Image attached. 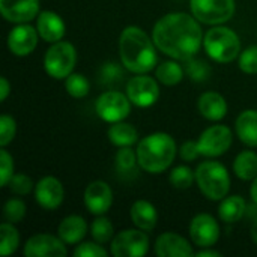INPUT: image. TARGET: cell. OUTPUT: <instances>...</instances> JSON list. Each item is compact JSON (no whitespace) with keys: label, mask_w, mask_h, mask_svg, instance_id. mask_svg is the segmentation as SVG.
<instances>
[{"label":"cell","mask_w":257,"mask_h":257,"mask_svg":"<svg viewBox=\"0 0 257 257\" xmlns=\"http://www.w3.org/2000/svg\"><path fill=\"white\" fill-rule=\"evenodd\" d=\"M232 142H233V134L229 126L212 125L200 134L196 143L202 157L217 158L224 155L230 149Z\"/></svg>","instance_id":"obj_10"},{"label":"cell","mask_w":257,"mask_h":257,"mask_svg":"<svg viewBox=\"0 0 257 257\" xmlns=\"http://www.w3.org/2000/svg\"><path fill=\"white\" fill-rule=\"evenodd\" d=\"M95 111L98 117L107 123L120 122L130 116L131 101L128 95L119 90H105L98 96L95 102Z\"/></svg>","instance_id":"obj_8"},{"label":"cell","mask_w":257,"mask_h":257,"mask_svg":"<svg viewBox=\"0 0 257 257\" xmlns=\"http://www.w3.org/2000/svg\"><path fill=\"white\" fill-rule=\"evenodd\" d=\"M247 212V202L242 196H226L218 206V217L227 224L238 223Z\"/></svg>","instance_id":"obj_25"},{"label":"cell","mask_w":257,"mask_h":257,"mask_svg":"<svg viewBox=\"0 0 257 257\" xmlns=\"http://www.w3.org/2000/svg\"><path fill=\"white\" fill-rule=\"evenodd\" d=\"M20 245V233L14 223L5 221L0 226V254L11 256L17 251Z\"/></svg>","instance_id":"obj_29"},{"label":"cell","mask_w":257,"mask_h":257,"mask_svg":"<svg viewBox=\"0 0 257 257\" xmlns=\"http://www.w3.org/2000/svg\"><path fill=\"white\" fill-rule=\"evenodd\" d=\"M126 95L133 105L140 108L152 107L160 98L158 80L146 74H137L126 83Z\"/></svg>","instance_id":"obj_11"},{"label":"cell","mask_w":257,"mask_h":257,"mask_svg":"<svg viewBox=\"0 0 257 257\" xmlns=\"http://www.w3.org/2000/svg\"><path fill=\"white\" fill-rule=\"evenodd\" d=\"M17 134V122L9 114H2L0 117V146L6 148Z\"/></svg>","instance_id":"obj_37"},{"label":"cell","mask_w":257,"mask_h":257,"mask_svg":"<svg viewBox=\"0 0 257 257\" xmlns=\"http://www.w3.org/2000/svg\"><path fill=\"white\" fill-rule=\"evenodd\" d=\"M123 66V65H122ZM122 66L116 62H107L102 65L101 72H99V78L102 84H114L122 81L125 72L122 69Z\"/></svg>","instance_id":"obj_35"},{"label":"cell","mask_w":257,"mask_h":257,"mask_svg":"<svg viewBox=\"0 0 257 257\" xmlns=\"http://www.w3.org/2000/svg\"><path fill=\"white\" fill-rule=\"evenodd\" d=\"M179 155H181V158H182L184 161H187V163L194 161V160H197V158L202 157L200 152H199L197 143H196V142H191V140L182 143V146H181V149H179Z\"/></svg>","instance_id":"obj_41"},{"label":"cell","mask_w":257,"mask_h":257,"mask_svg":"<svg viewBox=\"0 0 257 257\" xmlns=\"http://www.w3.org/2000/svg\"><path fill=\"white\" fill-rule=\"evenodd\" d=\"M251 239H253V242L257 245V217L254 218L253 224H251Z\"/></svg>","instance_id":"obj_45"},{"label":"cell","mask_w":257,"mask_h":257,"mask_svg":"<svg viewBox=\"0 0 257 257\" xmlns=\"http://www.w3.org/2000/svg\"><path fill=\"white\" fill-rule=\"evenodd\" d=\"M108 254V251L102 247V244L96 242V241H90V242H80L75 250H74V256L77 257H105Z\"/></svg>","instance_id":"obj_40"},{"label":"cell","mask_w":257,"mask_h":257,"mask_svg":"<svg viewBox=\"0 0 257 257\" xmlns=\"http://www.w3.org/2000/svg\"><path fill=\"white\" fill-rule=\"evenodd\" d=\"M200 21L191 14L170 12L161 17L152 30L157 48L176 60L194 57L203 45Z\"/></svg>","instance_id":"obj_1"},{"label":"cell","mask_w":257,"mask_h":257,"mask_svg":"<svg viewBox=\"0 0 257 257\" xmlns=\"http://www.w3.org/2000/svg\"><path fill=\"white\" fill-rule=\"evenodd\" d=\"M119 56L123 68L134 74H148L157 68L154 39L139 26H128L119 36Z\"/></svg>","instance_id":"obj_2"},{"label":"cell","mask_w":257,"mask_h":257,"mask_svg":"<svg viewBox=\"0 0 257 257\" xmlns=\"http://www.w3.org/2000/svg\"><path fill=\"white\" fill-rule=\"evenodd\" d=\"M114 167L120 178L131 179L139 173L140 164L137 158V152L133 149V146L119 148L114 155Z\"/></svg>","instance_id":"obj_24"},{"label":"cell","mask_w":257,"mask_h":257,"mask_svg":"<svg viewBox=\"0 0 257 257\" xmlns=\"http://www.w3.org/2000/svg\"><path fill=\"white\" fill-rule=\"evenodd\" d=\"M149 236L142 229H125L114 235L111 254L114 257H142L149 251Z\"/></svg>","instance_id":"obj_9"},{"label":"cell","mask_w":257,"mask_h":257,"mask_svg":"<svg viewBox=\"0 0 257 257\" xmlns=\"http://www.w3.org/2000/svg\"><path fill=\"white\" fill-rule=\"evenodd\" d=\"M136 152L140 169L151 175H158L166 172L173 164L178 154V146L170 134L152 133L139 142Z\"/></svg>","instance_id":"obj_3"},{"label":"cell","mask_w":257,"mask_h":257,"mask_svg":"<svg viewBox=\"0 0 257 257\" xmlns=\"http://www.w3.org/2000/svg\"><path fill=\"white\" fill-rule=\"evenodd\" d=\"M238 65L239 69L245 74H257V45H251L241 51Z\"/></svg>","instance_id":"obj_38"},{"label":"cell","mask_w":257,"mask_h":257,"mask_svg":"<svg viewBox=\"0 0 257 257\" xmlns=\"http://www.w3.org/2000/svg\"><path fill=\"white\" fill-rule=\"evenodd\" d=\"M203 47L206 54L218 63L233 62L241 54V39L238 33L223 24L214 26L205 33Z\"/></svg>","instance_id":"obj_4"},{"label":"cell","mask_w":257,"mask_h":257,"mask_svg":"<svg viewBox=\"0 0 257 257\" xmlns=\"http://www.w3.org/2000/svg\"><path fill=\"white\" fill-rule=\"evenodd\" d=\"M250 197H251V200L254 202V205L257 206V176L253 179V184L250 187Z\"/></svg>","instance_id":"obj_44"},{"label":"cell","mask_w":257,"mask_h":257,"mask_svg":"<svg viewBox=\"0 0 257 257\" xmlns=\"http://www.w3.org/2000/svg\"><path fill=\"white\" fill-rule=\"evenodd\" d=\"M87 233V223L81 215H68L57 226V235L66 245L80 244Z\"/></svg>","instance_id":"obj_21"},{"label":"cell","mask_w":257,"mask_h":257,"mask_svg":"<svg viewBox=\"0 0 257 257\" xmlns=\"http://www.w3.org/2000/svg\"><path fill=\"white\" fill-rule=\"evenodd\" d=\"M131 221L137 229L145 232H152L158 223V211L149 200H136L130 209Z\"/></svg>","instance_id":"obj_22"},{"label":"cell","mask_w":257,"mask_h":257,"mask_svg":"<svg viewBox=\"0 0 257 257\" xmlns=\"http://www.w3.org/2000/svg\"><path fill=\"white\" fill-rule=\"evenodd\" d=\"M169 181L176 190H188L196 182V170L188 166H178L170 172Z\"/></svg>","instance_id":"obj_33"},{"label":"cell","mask_w":257,"mask_h":257,"mask_svg":"<svg viewBox=\"0 0 257 257\" xmlns=\"http://www.w3.org/2000/svg\"><path fill=\"white\" fill-rule=\"evenodd\" d=\"M188 233L194 245L200 248L214 247L220 239V226L211 214H197L190 221Z\"/></svg>","instance_id":"obj_12"},{"label":"cell","mask_w":257,"mask_h":257,"mask_svg":"<svg viewBox=\"0 0 257 257\" xmlns=\"http://www.w3.org/2000/svg\"><path fill=\"white\" fill-rule=\"evenodd\" d=\"M44 69L54 80H65L74 72L77 50L71 42L59 41L48 47L44 54Z\"/></svg>","instance_id":"obj_6"},{"label":"cell","mask_w":257,"mask_h":257,"mask_svg":"<svg viewBox=\"0 0 257 257\" xmlns=\"http://www.w3.org/2000/svg\"><path fill=\"white\" fill-rule=\"evenodd\" d=\"M155 254L160 257H190L196 253L184 236L175 232H166L155 241Z\"/></svg>","instance_id":"obj_18"},{"label":"cell","mask_w":257,"mask_h":257,"mask_svg":"<svg viewBox=\"0 0 257 257\" xmlns=\"http://www.w3.org/2000/svg\"><path fill=\"white\" fill-rule=\"evenodd\" d=\"M107 137L113 146L125 148V146H133L139 142V131L134 128V125L120 120L110 125L107 131Z\"/></svg>","instance_id":"obj_26"},{"label":"cell","mask_w":257,"mask_h":257,"mask_svg":"<svg viewBox=\"0 0 257 257\" xmlns=\"http://www.w3.org/2000/svg\"><path fill=\"white\" fill-rule=\"evenodd\" d=\"M8 187L17 196H26V194L32 193V190H35V184H33L32 178L26 173L14 175L12 179L9 181Z\"/></svg>","instance_id":"obj_36"},{"label":"cell","mask_w":257,"mask_h":257,"mask_svg":"<svg viewBox=\"0 0 257 257\" xmlns=\"http://www.w3.org/2000/svg\"><path fill=\"white\" fill-rule=\"evenodd\" d=\"M12 176H14V158L5 148H2L0 149V185L8 187Z\"/></svg>","instance_id":"obj_39"},{"label":"cell","mask_w":257,"mask_h":257,"mask_svg":"<svg viewBox=\"0 0 257 257\" xmlns=\"http://www.w3.org/2000/svg\"><path fill=\"white\" fill-rule=\"evenodd\" d=\"M65 89H66L69 96L80 99V98H84V96L89 95L90 83H89V80L83 74L72 72L71 75H68L65 78Z\"/></svg>","instance_id":"obj_31"},{"label":"cell","mask_w":257,"mask_h":257,"mask_svg":"<svg viewBox=\"0 0 257 257\" xmlns=\"http://www.w3.org/2000/svg\"><path fill=\"white\" fill-rule=\"evenodd\" d=\"M197 108L200 111V114L211 120V122H218L221 119L226 117L227 114V101L224 99V96L218 92H205L200 95L199 101H197Z\"/></svg>","instance_id":"obj_20"},{"label":"cell","mask_w":257,"mask_h":257,"mask_svg":"<svg viewBox=\"0 0 257 257\" xmlns=\"http://www.w3.org/2000/svg\"><path fill=\"white\" fill-rule=\"evenodd\" d=\"M185 69L175 60H166L155 68V77L164 86H176L182 81Z\"/></svg>","instance_id":"obj_28"},{"label":"cell","mask_w":257,"mask_h":257,"mask_svg":"<svg viewBox=\"0 0 257 257\" xmlns=\"http://www.w3.org/2000/svg\"><path fill=\"white\" fill-rule=\"evenodd\" d=\"M184 62H185V66H184L185 74L191 81L202 83V81H206L211 77V66L205 60L190 57V59H187Z\"/></svg>","instance_id":"obj_32"},{"label":"cell","mask_w":257,"mask_h":257,"mask_svg":"<svg viewBox=\"0 0 257 257\" xmlns=\"http://www.w3.org/2000/svg\"><path fill=\"white\" fill-rule=\"evenodd\" d=\"M23 254L26 257H65L68 254L66 244L50 233H36L30 236L24 245Z\"/></svg>","instance_id":"obj_13"},{"label":"cell","mask_w":257,"mask_h":257,"mask_svg":"<svg viewBox=\"0 0 257 257\" xmlns=\"http://www.w3.org/2000/svg\"><path fill=\"white\" fill-rule=\"evenodd\" d=\"M84 205L93 215H104L113 205V190L104 181H92L84 190Z\"/></svg>","instance_id":"obj_16"},{"label":"cell","mask_w":257,"mask_h":257,"mask_svg":"<svg viewBox=\"0 0 257 257\" xmlns=\"http://www.w3.org/2000/svg\"><path fill=\"white\" fill-rule=\"evenodd\" d=\"M36 29L42 41L54 44L63 39L66 26L63 18L53 11H42L36 17Z\"/></svg>","instance_id":"obj_19"},{"label":"cell","mask_w":257,"mask_h":257,"mask_svg":"<svg viewBox=\"0 0 257 257\" xmlns=\"http://www.w3.org/2000/svg\"><path fill=\"white\" fill-rule=\"evenodd\" d=\"M233 173L242 181H253L257 176V154L254 151H242L233 161Z\"/></svg>","instance_id":"obj_27"},{"label":"cell","mask_w":257,"mask_h":257,"mask_svg":"<svg viewBox=\"0 0 257 257\" xmlns=\"http://www.w3.org/2000/svg\"><path fill=\"white\" fill-rule=\"evenodd\" d=\"M238 139L248 148H257V110H244L235 122Z\"/></svg>","instance_id":"obj_23"},{"label":"cell","mask_w":257,"mask_h":257,"mask_svg":"<svg viewBox=\"0 0 257 257\" xmlns=\"http://www.w3.org/2000/svg\"><path fill=\"white\" fill-rule=\"evenodd\" d=\"M0 14L14 24L29 23L39 15V0H0Z\"/></svg>","instance_id":"obj_17"},{"label":"cell","mask_w":257,"mask_h":257,"mask_svg":"<svg viewBox=\"0 0 257 257\" xmlns=\"http://www.w3.org/2000/svg\"><path fill=\"white\" fill-rule=\"evenodd\" d=\"M65 199L63 184L54 176H44L35 185V200L45 211H56Z\"/></svg>","instance_id":"obj_15"},{"label":"cell","mask_w":257,"mask_h":257,"mask_svg":"<svg viewBox=\"0 0 257 257\" xmlns=\"http://www.w3.org/2000/svg\"><path fill=\"white\" fill-rule=\"evenodd\" d=\"M90 235H92L93 241L104 245V244L113 241L114 227H113V224H111V221L108 218H105L104 215H96V218L90 224Z\"/></svg>","instance_id":"obj_30"},{"label":"cell","mask_w":257,"mask_h":257,"mask_svg":"<svg viewBox=\"0 0 257 257\" xmlns=\"http://www.w3.org/2000/svg\"><path fill=\"white\" fill-rule=\"evenodd\" d=\"M191 14L203 24H224L235 15V0H190Z\"/></svg>","instance_id":"obj_7"},{"label":"cell","mask_w":257,"mask_h":257,"mask_svg":"<svg viewBox=\"0 0 257 257\" xmlns=\"http://www.w3.org/2000/svg\"><path fill=\"white\" fill-rule=\"evenodd\" d=\"M196 184L200 193L212 200H223L230 191V176L220 161H203L196 169Z\"/></svg>","instance_id":"obj_5"},{"label":"cell","mask_w":257,"mask_h":257,"mask_svg":"<svg viewBox=\"0 0 257 257\" xmlns=\"http://www.w3.org/2000/svg\"><path fill=\"white\" fill-rule=\"evenodd\" d=\"M9 93H11V83L6 77H2L0 78V101L5 102Z\"/></svg>","instance_id":"obj_42"},{"label":"cell","mask_w":257,"mask_h":257,"mask_svg":"<svg viewBox=\"0 0 257 257\" xmlns=\"http://www.w3.org/2000/svg\"><path fill=\"white\" fill-rule=\"evenodd\" d=\"M26 212H27V208H26V203L21 200V199H9L5 206H3V217H5V221H9V223H21L23 218L26 217Z\"/></svg>","instance_id":"obj_34"},{"label":"cell","mask_w":257,"mask_h":257,"mask_svg":"<svg viewBox=\"0 0 257 257\" xmlns=\"http://www.w3.org/2000/svg\"><path fill=\"white\" fill-rule=\"evenodd\" d=\"M196 256L197 257H221L223 256V253H220V251H217V250H212L211 247H206V248H202L200 251H197V253H196Z\"/></svg>","instance_id":"obj_43"},{"label":"cell","mask_w":257,"mask_h":257,"mask_svg":"<svg viewBox=\"0 0 257 257\" xmlns=\"http://www.w3.org/2000/svg\"><path fill=\"white\" fill-rule=\"evenodd\" d=\"M38 29L30 26L29 23L15 24V27L8 33V48L17 57H26L35 51L39 41Z\"/></svg>","instance_id":"obj_14"}]
</instances>
